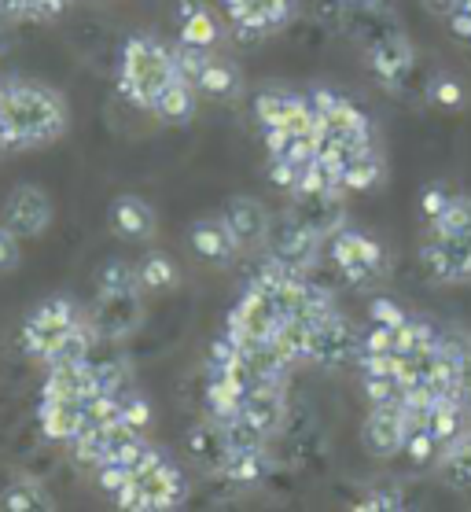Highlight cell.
Wrapping results in <instances>:
<instances>
[{
  "mask_svg": "<svg viewBox=\"0 0 471 512\" xmlns=\"http://www.w3.org/2000/svg\"><path fill=\"white\" fill-rule=\"evenodd\" d=\"M387 177V163H383V155L365 144V148H357L350 159H346V170H343V185L346 192H368V188H376Z\"/></svg>",
  "mask_w": 471,
  "mask_h": 512,
  "instance_id": "26",
  "label": "cell"
},
{
  "mask_svg": "<svg viewBox=\"0 0 471 512\" xmlns=\"http://www.w3.org/2000/svg\"><path fill=\"white\" fill-rule=\"evenodd\" d=\"M438 336L435 328L420 321V317H405L398 325V343H394V354H420V350H435Z\"/></svg>",
  "mask_w": 471,
  "mask_h": 512,
  "instance_id": "33",
  "label": "cell"
},
{
  "mask_svg": "<svg viewBox=\"0 0 471 512\" xmlns=\"http://www.w3.org/2000/svg\"><path fill=\"white\" fill-rule=\"evenodd\" d=\"M368 67L376 74V82L398 93L405 85V78H409L416 67V52H413V45H409V37H405L402 30H391V34L376 37V41L368 45Z\"/></svg>",
  "mask_w": 471,
  "mask_h": 512,
  "instance_id": "12",
  "label": "cell"
},
{
  "mask_svg": "<svg viewBox=\"0 0 471 512\" xmlns=\"http://www.w3.org/2000/svg\"><path fill=\"white\" fill-rule=\"evenodd\" d=\"M210 48H199V45H177L173 48V67H177V74H181L184 82H192V85H199V78H203V70H207V63H210Z\"/></svg>",
  "mask_w": 471,
  "mask_h": 512,
  "instance_id": "37",
  "label": "cell"
},
{
  "mask_svg": "<svg viewBox=\"0 0 471 512\" xmlns=\"http://www.w3.org/2000/svg\"><path fill=\"white\" fill-rule=\"evenodd\" d=\"M118 420H126L129 428H137V431H148L151 428V406L137 395V391H129V395H122V417Z\"/></svg>",
  "mask_w": 471,
  "mask_h": 512,
  "instance_id": "39",
  "label": "cell"
},
{
  "mask_svg": "<svg viewBox=\"0 0 471 512\" xmlns=\"http://www.w3.org/2000/svg\"><path fill=\"white\" fill-rule=\"evenodd\" d=\"M409 431H413V420H409L402 402H398V406H372L365 428H361V443H365V450L372 457L387 461V457L405 450Z\"/></svg>",
  "mask_w": 471,
  "mask_h": 512,
  "instance_id": "11",
  "label": "cell"
},
{
  "mask_svg": "<svg viewBox=\"0 0 471 512\" xmlns=\"http://www.w3.org/2000/svg\"><path fill=\"white\" fill-rule=\"evenodd\" d=\"M254 118L262 122V129H310L317 133V118L310 111V100L291 89H262L254 96Z\"/></svg>",
  "mask_w": 471,
  "mask_h": 512,
  "instance_id": "13",
  "label": "cell"
},
{
  "mask_svg": "<svg viewBox=\"0 0 471 512\" xmlns=\"http://www.w3.org/2000/svg\"><path fill=\"white\" fill-rule=\"evenodd\" d=\"M67 100L37 82H0V148H45L67 133Z\"/></svg>",
  "mask_w": 471,
  "mask_h": 512,
  "instance_id": "1",
  "label": "cell"
},
{
  "mask_svg": "<svg viewBox=\"0 0 471 512\" xmlns=\"http://www.w3.org/2000/svg\"><path fill=\"white\" fill-rule=\"evenodd\" d=\"M96 387L104 391V395H129L133 391V369H129L122 358H107V361H96Z\"/></svg>",
  "mask_w": 471,
  "mask_h": 512,
  "instance_id": "34",
  "label": "cell"
},
{
  "mask_svg": "<svg viewBox=\"0 0 471 512\" xmlns=\"http://www.w3.org/2000/svg\"><path fill=\"white\" fill-rule=\"evenodd\" d=\"M23 236L8 229V225H0V273H12L19 262H23V244H19Z\"/></svg>",
  "mask_w": 471,
  "mask_h": 512,
  "instance_id": "40",
  "label": "cell"
},
{
  "mask_svg": "<svg viewBox=\"0 0 471 512\" xmlns=\"http://www.w3.org/2000/svg\"><path fill=\"white\" fill-rule=\"evenodd\" d=\"M92 395H100V387H96V361L92 358L48 365L45 398H78V402H85Z\"/></svg>",
  "mask_w": 471,
  "mask_h": 512,
  "instance_id": "20",
  "label": "cell"
},
{
  "mask_svg": "<svg viewBox=\"0 0 471 512\" xmlns=\"http://www.w3.org/2000/svg\"><path fill=\"white\" fill-rule=\"evenodd\" d=\"M140 269L122 258H107L96 273V295H122V291H140Z\"/></svg>",
  "mask_w": 471,
  "mask_h": 512,
  "instance_id": "31",
  "label": "cell"
},
{
  "mask_svg": "<svg viewBox=\"0 0 471 512\" xmlns=\"http://www.w3.org/2000/svg\"><path fill=\"white\" fill-rule=\"evenodd\" d=\"M402 490L398 487H380V490H368L365 498L357 501V509H402Z\"/></svg>",
  "mask_w": 471,
  "mask_h": 512,
  "instance_id": "42",
  "label": "cell"
},
{
  "mask_svg": "<svg viewBox=\"0 0 471 512\" xmlns=\"http://www.w3.org/2000/svg\"><path fill=\"white\" fill-rule=\"evenodd\" d=\"M346 8H368V4H376V0H343Z\"/></svg>",
  "mask_w": 471,
  "mask_h": 512,
  "instance_id": "48",
  "label": "cell"
},
{
  "mask_svg": "<svg viewBox=\"0 0 471 512\" xmlns=\"http://www.w3.org/2000/svg\"><path fill=\"white\" fill-rule=\"evenodd\" d=\"M137 269H140V284L148 291H170V288H177V280H181L173 258L162 255V251H148V255L137 262Z\"/></svg>",
  "mask_w": 471,
  "mask_h": 512,
  "instance_id": "32",
  "label": "cell"
},
{
  "mask_svg": "<svg viewBox=\"0 0 471 512\" xmlns=\"http://www.w3.org/2000/svg\"><path fill=\"white\" fill-rule=\"evenodd\" d=\"M85 321H89V314H85L74 299L52 295V299H45V303L23 321V350L34 361H48L56 354L59 343H63L78 325H85Z\"/></svg>",
  "mask_w": 471,
  "mask_h": 512,
  "instance_id": "4",
  "label": "cell"
},
{
  "mask_svg": "<svg viewBox=\"0 0 471 512\" xmlns=\"http://www.w3.org/2000/svg\"><path fill=\"white\" fill-rule=\"evenodd\" d=\"M177 78L173 67V48H166L155 37H129L122 48V67H118V93L140 111H155L162 89Z\"/></svg>",
  "mask_w": 471,
  "mask_h": 512,
  "instance_id": "2",
  "label": "cell"
},
{
  "mask_svg": "<svg viewBox=\"0 0 471 512\" xmlns=\"http://www.w3.org/2000/svg\"><path fill=\"white\" fill-rule=\"evenodd\" d=\"M115 498L118 509H129V512H159V509H177L184 498H188V483L177 468L159 457V461H151L148 468H140L137 476L129 479L126 487L111 494Z\"/></svg>",
  "mask_w": 471,
  "mask_h": 512,
  "instance_id": "3",
  "label": "cell"
},
{
  "mask_svg": "<svg viewBox=\"0 0 471 512\" xmlns=\"http://www.w3.org/2000/svg\"><path fill=\"white\" fill-rule=\"evenodd\" d=\"M269 181L295 196V188H299V181H302V170L295 163H288V159H269Z\"/></svg>",
  "mask_w": 471,
  "mask_h": 512,
  "instance_id": "41",
  "label": "cell"
},
{
  "mask_svg": "<svg viewBox=\"0 0 471 512\" xmlns=\"http://www.w3.org/2000/svg\"><path fill=\"white\" fill-rule=\"evenodd\" d=\"M420 4H424L431 15H442V19H446V15L460 12V4H464V0H420Z\"/></svg>",
  "mask_w": 471,
  "mask_h": 512,
  "instance_id": "47",
  "label": "cell"
},
{
  "mask_svg": "<svg viewBox=\"0 0 471 512\" xmlns=\"http://www.w3.org/2000/svg\"><path fill=\"white\" fill-rule=\"evenodd\" d=\"M291 19V0H254L251 19L236 30L243 41H258V37H269L276 30H284Z\"/></svg>",
  "mask_w": 471,
  "mask_h": 512,
  "instance_id": "29",
  "label": "cell"
},
{
  "mask_svg": "<svg viewBox=\"0 0 471 512\" xmlns=\"http://www.w3.org/2000/svg\"><path fill=\"white\" fill-rule=\"evenodd\" d=\"M361 339H365V336L354 328V321L335 310L332 317H324L321 325H313L310 361H313V365H324V369L350 365V361L361 358Z\"/></svg>",
  "mask_w": 471,
  "mask_h": 512,
  "instance_id": "10",
  "label": "cell"
},
{
  "mask_svg": "<svg viewBox=\"0 0 471 512\" xmlns=\"http://www.w3.org/2000/svg\"><path fill=\"white\" fill-rule=\"evenodd\" d=\"M221 8H225V15H229V23L240 30L247 19H251L254 12V0H221Z\"/></svg>",
  "mask_w": 471,
  "mask_h": 512,
  "instance_id": "45",
  "label": "cell"
},
{
  "mask_svg": "<svg viewBox=\"0 0 471 512\" xmlns=\"http://www.w3.org/2000/svg\"><path fill=\"white\" fill-rule=\"evenodd\" d=\"M328 251H332L335 269L343 273L354 288H368L387 273V251H383L372 236L357 233V229H339V233L328 240Z\"/></svg>",
  "mask_w": 471,
  "mask_h": 512,
  "instance_id": "6",
  "label": "cell"
},
{
  "mask_svg": "<svg viewBox=\"0 0 471 512\" xmlns=\"http://www.w3.org/2000/svg\"><path fill=\"white\" fill-rule=\"evenodd\" d=\"M372 321H380V325H402L405 314L391 299H376V303H372Z\"/></svg>",
  "mask_w": 471,
  "mask_h": 512,
  "instance_id": "44",
  "label": "cell"
},
{
  "mask_svg": "<svg viewBox=\"0 0 471 512\" xmlns=\"http://www.w3.org/2000/svg\"><path fill=\"white\" fill-rule=\"evenodd\" d=\"M221 218H225V225L232 229V236L240 240L243 251L265 247V240H269V225H273V218L265 214V207L258 203V199L232 196L229 203H225V210H221Z\"/></svg>",
  "mask_w": 471,
  "mask_h": 512,
  "instance_id": "16",
  "label": "cell"
},
{
  "mask_svg": "<svg viewBox=\"0 0 471 512\" xmlns=\"http://www.w3.org/2000/svg\"><path fill=\"white\" fill-rule=\"evenodd\" d=\"M431 100H435V104H442V107H457V104H464V93H460L457 82L442 78V82L431 89Z\"/></svg>",
  "mask_w": 471,
  "mask_h": 512,
  "instance_id": "43",
  "label": "cell"
},
{
  "mask_svg": "<svg viewBox=\"0 0 471 512\" xmlns=\"http://www.w3.org/2000/svg\"><path fill=\"white\" fill-rule=\"evenodd\" d=\"M37 420H41V431L52 443H74L89 424L85 402H78V398H41Z\"/></svg>",
  "mask_w": 471,
  "mask_h": 512,
  "instance_id": "21",
  "label": "cell"
},
{
  "mask_svg": "<svg viewBox=\"0 0 471 512\" xmlns=\"http://www.w3.org/2000/svg\"><path fill=\"white\" fill-rule=\"evenodd\" d=\"M0 505L8 512H52L56 509V498L52 490L34 476H15L4 494H0Z\"/></svg>",
  "mask_w": 471,
  "mask_h": 512,
  "instance_id": "23",
  "label": "cell"
},
{
  "mask_svg": "<svg viewBox=\"0 0 471 512\" xmlns=\"http://www.w3.org/2000/svg\"><path fill=\"white\" fill-rule=\"evenodd\" d=\"M424 269L442 284H471V229L464 233H431L420 247Z\"/></svg>",
  "mask_w": 471,
  "mask_h": 512,
  "instance_id": "8",
  "label": "cell"
},
{
  "mask_svg": "<svg viewBox=\"0 0 471 512\" xmlns=\"http://www.w3.org/2000/svg\"><path fill=\"white\" fill-rule=\"evenodd\" d=\"M181 41L184 45H199V48H210L221 41V26L214 19L207 4H199V0H181Z\"/></svg>",
  "mask_w": 471,
  "mask_h": 512,
  "instance_id": "24",
  "label": "cell"
},
{
  "mask_svg": "<svg viewBox=\"0 0 471 512\" xmlns=\"http://www.w3.org/2000/svg\"><path fill=\"white\" fill-rule=\"evenodd\" d=\"M284 325V314L276 310L273 295L262 288V284H251V288L243 291V299L232 306L229 314V332L243 350H254V347H265V343H273L276 332Z\"/></svg>",
  "mask_w": 471,
  "mask_h": 512,
  "instance_id": "5",
  "label": "cell"
},
{
  "mask_svg": "<svg viewBox=\"0 0 471 512\" xmlns=\"http://www.w3.org/2000/svg\"><path fill=\"white\" fill-rule=\"evenodd\" d=\"M107 225L118 240H129V244H140V240H151L159 222H155V207L140 196H115L111 199V210H107Z\"/></svg>",
  "mask_w": 471,
  "mask_h": 512,
  "instance_id": "17",
  "label": "cell"
},
{
  "mask_svg": "<svg viewBox=\"0 0 471 512\" xmlns=\"http://www.w3.org/2000/svg\"><path fill=\"white\" fill-rule=\"evenodd\" d=\"M188 244L203 262L210 266H229L232 258L240 255L243 247L240 240L232 236V229L225 225V218H196L192 229H188Z\"/></svg>",
  "mask_w": 471,
  "mask_h": 512,
  "instance_id": "18",
  "label": "cell"
},
{
  "mask_svg": "<svg viewBox=\"0 0 471 512\" xmlns=\"http://www.w3.org/2000/svg\"><path fill=\"white\" fill-rule=\"evenodd\" d=\"M70 0H0V15H12V19H56L59 12H67Z\"/></svg>",
  "mask_w": 471,
  "mask_h": 512,
  "instance_id": "35",
  "label": "cell"
},
{
  "mask_svg": "<svg viewBox=\"0 0 471 512\" xmlns=\"http://www.w3.org/2000/svg\"><path fill=\"white\" fill-rule=\"evenodd\" d=\"M295 214L313 233L332 240L343 229V192H317V196H295Z\"/></svg>",
  "mask_w": 471,
  "mask_h": 512,
  "instance_id": "22",
  "label": "cell"
},
{
  "mask_svg": "<svg viewBox=\"0 0 471 512\" xmlns=\"http://www.w3.org/2000/svg\"><path fill=\"white\" fill-rule=\"evenodd\" d=\"M438 468H442V479H446L449 487L471 490V428L460 431L457 439H449Z\"/></svg>",
  "mask_w": 471,
  "mask_h": 512,
  "instance_id": "30",
  "label": "cell"
},
{
  "mask_svg": "<svg viewBox=\"0 0 471 512\" xmlns=\"http://www.w3.org/2000/svg\"><path fill=\"white\" fill-rule=\"evenodd\" d=\"M196 89L203 96H210V100H236V96L243 93V74L232 59L210 56V63H207V70H203V78H199Z\"/></svg>",
  "mask_w": 471,
  "mask_h": 512,
  "instance_id": "28",
  "label": "cell"
},
{
  "mask_svg": "<svg viewBox=\"0 0 471 512\" xmlns=\"http://www.w3.org/2000/svg\"><path fill=\"white\" fill-rule=\"evenodd\" d=\"M89 321L104 343H122L144 325V299L140 291H122V295H96L89 310Z\"/></svg>",
  "mask_w": 471,
  "mask_h": 512,
  "instance_id": "9",
  "label": "cell"
},
{
  "mask_svg": "<svg viewBox=\"0 0 471 512\" xmlns=\"http://www.w3.org/2000/svg\"><path fill=\"white\" fill-rule=\"evenodd\" d=\"M4 225L15 229L19 236H45L52 225V199L41 185H15L8 203H4Z\"/></svg>",
  "mask_w": 471,
  "mask_h": 512,
  "instance_id": "14",
  "label": "cell"
},
{
  "mask_svg": "<svg viewBox=\"0 0 471 512\" xmlns=\"http://www.w3.org/2000/svg\"><path fill=\"white\" fill-rule=\"evenodd\" d=\"M471 229V196H449L438 218H431V233H464Z\"/></svg>",
  "mask_w": 471,
  "mask_h": 512,
  "instance_id": "36",
  "label": "cell"
},
{
  "mask_svg": "<svg viewBox=\"0 0 471 512\" xmlns=\"http://www.w3.org/2000/svg\"><path fill=\"white\" fill-rule=\"evenodd\" d=\"M218 472L236 487H251L258 479L269 476V454L265 446H251V450H225Z\"/></svg>",
  "mask_w": 471,
  "mask_h": 512,
  "instance_id": "25",
  "label": "cell"
},
{
  "mask_svg": "<svg viewBox=\"0 0 471 512\" xmlns=\"http://www.w3.org/2000/svg\"><path fill=\"white\" fill-rule=\"evenodd\" d=\"M243 417L251 420L254 428L273 439L276 431L284 428V417H288V395H284V384H254L243 398Z\"/></svg>",
  "mask_w": 471,
  "mask_h": 512,
  "instance_id": "19",
  "label": "cell"
},
{
  "mask_svg": "<svg viewBox=\"0 0 471 512\" xmlns=\"http://www.w3.org/2000/svg\"><path fill=\"white\" fill-rule=\"evenodd\" d=\"M324 144H343V148L372 144V122L365 118V111H357L343 96L328 115L317 118V148Z\"/></svg>",
  "mask_w": 471,
  "mask_h": 512,
  "instance_id": "15",
  "label": "cell"
},
{
  "mask_svg": "<svg viewBox=\"0 0 471 512\" xmlns=\"http://www.w3.org/2000/svg\"><path fill=\"white\" fill-rule=\"evenodd\" d=\"M446 203H449V192H442L438 185L427 188V192H424V218H427V222H431V218H438Z\"/></svg>",
  "mask_w": 471,
  "mask_h": 512,
  "instance_id": "46",
  "label": "cell"
},
{
  "mask_svg": "<svg viewBox=\"0 0 471 512\" xmlns=\"http://www.w3.org/2000/svg\"><path fill=\"white\" fill-rule=\"evenodd\" d=\"M196 85L184 82L181 74L173 78L166 89H162L159 104H155V115L162 118V122H170V126H188L192 122V115H196Z\"/></svg>",
  "mask_w": 471,
  "mask_h": 512,
  "instance_id": "27",
  "label": "cell"
},
{
  "mask_svg": "<svg viewBox=\"0 0 471 512\" xmlns=\"http://www.w3.org/2000/svg\"><path fill=\"white\" fill-rule=\"evenodd\" d=\"M365 395L372 406H398L405 398V384L398 376H365Z\"/></svg>",
  "mask_w": 471,
  "mask_h": 512,
  "instance_id": "38",
  "label": "cell"
},
{
  "mask_svg": "<svg viewBox=\"0 0 471 512\" xmlns=\"http://www.w3.org/2000/svg\"><path fill=\"white\" fill-rule=\"evenodd\" d=\"M321 244H324V236L313 233L295 210H288L284 218H276V222L269 225V240H265L269 258L280 262V266L295 269V273H310V269L317 266Z\"/></svg>",
  "mask_w": 471,
  "mask_h": 512,
  "instance_id": "7",
  "label": "cell"
}]
</instances>
